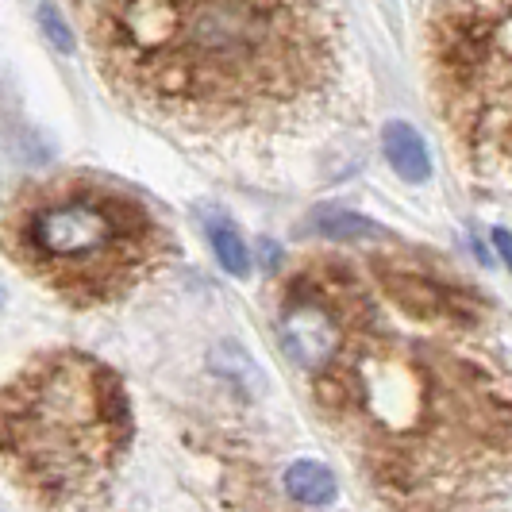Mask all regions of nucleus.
<instances>
[{
    "label": "nucleus",
    "instance_id": "obj_1",
    "mask_svg": "<svg viewBox=\"0 0 512 512\" xmlns=\"http://www.w3.org/2000/svg\"><path fill=\"white\" fill-rule=\"evenodd\" d=\"M385 324L378 305L316 374L385 512H509L512 370L486 324Z\"/></svg>",
    "mask_w": 512,
    "mask_h": 512
},
{
    "label": "nucleus",
    "instance_id": "obj_2",
    "mask_svg": "<svg viewBox=\"0 0 512 512\" xmlns=\"http://www.w3.org/2000/svg\"><path fill=\"white\" fill-rule=\"evenodd\" d=\"M93 43L131 104L197 131H293L343 77L335 0H104Z\"/></svg>",
    "mask_w": 512,
    "mask_h": 512
},
{
    "label": "nucleus",
    "instance_id": "obj_3",
    "mask_svg": "<svg viewBox=\"0 0 512 512\" xmlns=\"http://www.w3.org/2000/svg\"><path fill=\"white\" fill-rule=\"evenodd\" d=\"M128 443L124 385L89 355H47L0 389V462L47 509H85Z\"/></svg>",
    "mask_w": 512,
    "mask_h": 512
},
{
    "label": "nucleus",
    "instance_id": "obj_4",
    "mask_svg": "<svg viewBox=\"0 0 512 512\" xmlns=\"http://www.w3.org/2000/svg\"><path fill=\"white\" fill-rule=\"evenodd\" d=\"M4 251L70 305H108L162 270L170 231L124 189L77 178L27 193L4 224Z\"/></svg>",
    "mask_w": 512,
    "mask_h": 512
},
{
    "label": "nucleus",
    "instance_id": "obj_5",
    "mask_svg": "<svg viewBox=\"0 0 512 512\" xmlns=\"http://www.w3.org/2000/svg\"><path fill=\"white\" fill-rule=\"evenodd\" d=\"M428 70L474 178H512V0H436Z\"/></svg>",
    "mask_w": 512,
    "mask_h": 512
},
{
    "label": "nucleus",
    "instance_id": "obj_6",
    "mask_svg": "<svg viewBox=\"0 0 512 512\" xmlns=\"http://www.w3.org/2000/svg\"><path fill=\"white\" fill-rule=\"evenodd\" d=\"M374 293L366 289L351 262L320 258L308 262L301 274H293L282 293L278 335L285 355L320 374L328 362L347 347L351 332L374 312Z\"/></svg>",
    "mask_w": 512,
    "mask_h": 512
},
{
    "label": "nucleus",
    "instance_id": "obj_7",
    "mask_svg": "<svg viewBox=\"0 0 512 512\" xmlns=\"http://www.w3.org/2000/svg\"><path fill=\"white\" fill-rule=\"evenodd\" d=\"M374 282L385 293V301L405 320H416V324H486V305L470 289L439 282L424 270H409L401 262L374 258Z\"/></svg>",
    "mask_w": 512,
    "mask_h": 512
},
{
    "label": "nucleus",
    "instance_id": "obj_8",
    "mask_svg": "<svg viewBox=\"0 0 512 512\" xmlns=\"http://www.w3.org/2000/svg\"><path fill=\"white\" fill-rule=\"evenodd\" d=\"M382 147H385L389 166H393L405 181H428L432 178V154H428V147H424V139H420V131L416 128L401 124V120L385 124Z\"/></svg>",
    "mask_w": 512,
    "mask_h": 512
},
{
    "label": "nucleus",
    "instance_id": "obj_9",
    "mask_svg": "<svg viewBox=\"0 0 512 512\" xmlns=\"http://www.w3.org/2000/svg\"><path fill=\"white\" fill-rule=\"evenodd\" d=\"M285 489L293 501H301L308 509H324L332 505L339 486H335V474L320 462H293L285 470Z\"/></svg>",
    "mask_w": 512,
    "mask_h": 512
},
{
    "label": "nucleus",
    "instance_id": "obj_10",
    "mask_svg": "<svg viewBox=\"0 0 512 512\" xmlns=\"http://www.w3.org/2000/svg\"><path fill=\"white\" fill-rule=\"evenodd\" d=\"M308 228L316 235H328V239H378V235H385L374 220H366L359 212H347L339 205H320L308 216Z\"/></svg>",
    "mask_w": 512,
    "mask_h": 512
},
{
    "label": "nucleus",
    "instance_id": "obj_11",
    "mask_svg": "<svg viewBox=\"0 0 512 512\" xmlns=\"http://www.w3.org/2000/svg\"><path fill=\"white\" fill-rule=\"evenodd\" d=\"M208 239H212V251L220 258V266L235 274V278H243L247 270H251V255H247V243H243V235L231 228V224H212L208 228Z\"/></svg>",
    "mask_w": 512,
    "mask_h": 512
},
{
    "label": "nucleus",
    "instance_id": "obj_12",
    "mask_svg": "<svg viewBox=\"0 0 512 512\" xmlns=\"http://www.w3.org/2000/svg\"><path fill=\"white\" fill-rule=\"evenodd\" d=\"M39 27H43L47 43H51L58 54L74 51V27L62 20V12H58L54 4H43V8H39Z\"/></svg>",
    "mask_w": 512,
    "mask_h": 512
},
{
    "label": "nucleus",
    "instance_id": "obj_13",
    "mask_svg": "<svg viewBox=\"0 0 512 512\" xmlns=\"http://www.w3.org/2000/svg\"><path fill=\"white\" fill-rule=\"evenodd\" d=\"M493 243H497V251H501V258L512 266V235L505 228H493Z\"/></svg>",
    "mask_w": 512,
    "mask_h": 512
},
{
    "label": "nucleus",
    "instance_id": "obj_14",
    "mask_svg": "<svg viewBox=\"0 0 512 512\" xmlns=\"http://www.w3.org/2000/svg\"><path fill=\"white\" fill-rule=\"evenodd\" d=\"M0 305H4V289H0Z\"/></svg>",
    "mask_w": 512,
    "mask_h": 512
}]
</instances>
